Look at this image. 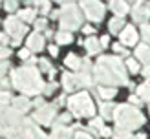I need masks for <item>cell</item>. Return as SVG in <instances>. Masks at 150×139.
<instances>
[{"label": "cell", "instance_id": "6da1fadb", "mask_svg": "<svg viewBox=\"0 0 150 139\" xmlns=\"http://www.w3.org/2000/svg\"><path fill=\"white\" fill-rule=\"evenodd\" d=\"M95 80L101 84H130L123 62L117 57H101L93 70Z\"/></svg>", "mask_w": 150, "mask_h": 139}, {"label": "cell", "instance_id": "7a4b0ae2", "mask_svg": "<svg viewBox=\"0 0 150 139\" xmlns=\"http://www.w3.org/2000/svg\"><path fill=\"white\" fill-rule=\"evenodd\" d=\"M13 86L20 90L26 95H33L44 92V80L40 79V73L33 66H24V68H18L13 71Z\"/></svg>", "mask_w": 150, "mask_h": 139}, {"label": "cell", "instance_id": "3957f363", "mask_svg": "<svg viewBox=\"0 0 150 139\" xmlns=\"http://www.w3.org/2000/svg\"><path fill=\"white\" fill-rule=\"evenodd\" d=\"M114 119L117 123V128H123V130H134L141 126L145 123V117L143 114L139 112L137 108H134L130 104H119L115 106V112H114Z\"/></svg>", "mask_w": 150, "mask_h": 139}, {"label": "cell", "instance_id": "277c9868", "mask_svg": "<svg viewBox=\"0 0 150 139\" xmlns=\"http://www.w3.org/2000/svg\"><path fill=\"white\" fill-rule=\"evenodd\" d=\"M68 106L73 112V115H77V117H88V115H93V112H95L92 97H90L88 92H81L77 95H73V97H70Z\"/></svg>", "mask_w": 150, "mask_h": 139}, {"label": "cell", "instance_id": "5b68a950", "mask_svg": "<svg viewBox=\"0 0 150 139\" xmlns=\"http://www.w3.org/2000/svg\"><path fill=\"white\" fill-rule=\"evenodd\" d=\"M82 22L81 13L77 11L75 4L66 2L62 4V13H61V28L62 31H70V29H77Z\"/></svg>", "mask_w": 150, "mask_h": 139}, {"label": "cell", "instance_id": "8992f818", "mask_svg": "<svg viewBox=\"0 0 150 139\" xmlns=\"http://www.w3.org/2000/svg\"><path fill=\"white\" fill-rule=\"evenodd\" d=\"M6 33L11 35V37H13L11 42L15 44V46H18V44H20V39L28 33V26H26L18 17H9V18L6 20Z\"/></svg>", "mask_w": 150, "mask_h": 139}, {"label": "cell", "instance_id": "52a82bcc", "mask_svg": "<svg viewBox=\"0 0 150 139\" xmlns=\"http://www.w3.org/2000/svg\"><path fill=\"white\" fill-rule=\"evenodd\" d=\"M81 7L84 9L86 17L93 22H99L104 17V6L101 2H81Z\"/></svg>", "mask_w": 150, "mask_h": 139}, {"label": "cell", "instance_id": "ba28073f", "mask_svg": "<svg viewBox=\"0 0 150 139\" xmlns=\"http://www.w3.org/2000/svg\"><path fill=\"white\" fill-rule=\"evenodd\" d=\"M33 119L40 124H51L55 119V106H50V104H44L42 108H39L33 115Z\"/></svg>", "mask_w": 150, "mask_h": 139}, {"label": "cell", "instance_id": "9c48e42d", "mask_svg": "<svg viewBox=\"0 0 150 139\" xmlns=\"http://www.w3.org/2000/svg\"><path fill=\"white\" fill-rule=\"evenodd\" d=\"M119 35H121V42L125 46H134V44H137V31H136L134 26H126Z\"/></svg>", "mask_w": 150, "mask_h": 139}, {"label": "cell", "instance_id": "30bf717a", "mask_svg": "<svg viewBox=\"0 0 150 139\" xmlns=\"http://www.w3.org/2000/svg\"><path fill=\"white\" fill-rule=\"evenodd\" d=\"M44 48V37L40 33H31L28 37V49L29 51H40Z\"/></svg>", "mask_w": 150, "mask_h": 139}, {"label": "cell", "instance_id": "8fae6325", "mask_svg": "<svg viewBox=\"0 0 150 139\" xmlns=\"http://www.w3.org/2000/svg\"><path fill=\"white\" fill-rule=\"evenodd\" d=\"M132 17H134V20H136V22H139V24H146V20L150 17V11L137 2L136 7H134V11H132Z\"/></svg>", "mask_w": 150, "mask_h": 139}, {"label": "cell", "instance_id": "7c38bea8", "mask_svg": "<svg viewBox=\"0 0 150 139\" xmlns=\"http://www.w3.org/2000/svg\"><path fill=\"white\" fill-rule=\"evenodd\" d=\"M70 137H71V128L59 126V124L53 126V132L50 135V139H70Z\"/></svg>", "mask_w": 150, "mask_h": 139}, {"label": "cell", "instance_id": "4fadbf2b", "mask_svg": "<svg viewBox=\"0 0 150 139\" xmlns=\"http://www.w3.org/2000/svg\"><path fill=\"white\" fill-rule=\"evenodd\" d=\"M136 55H137V61L145 62L146 66H150V48L146 44H139L136 48Z\"/></svg>", "mask_w": 150, "mask_h": 139}, {"label": "cell", "instance_id": "5bb4252c", "mask_svg": "<svg viewBox=\"0 0 150 139\" xmlns=\"http://www.w3.org/2000/svg\"><path fill=\"white\" fill-rule=\"evenodd\" d=\"M62 86L66 92H71L75 86H77V75H71V73H62Z\"/></svg>", "mask_w": 150, "mask_h": 139}, {"label": "cell", "instance_id": "9a60e30c", "mask_svg": "<svg viewBox=\"0 0 150 139\" xmlns=\"http://www.w3.org/2000/svg\"><path fill=\"white\" fill-rule=\"evenodd\" d=\"M110 9L114 11L117 17H125L126 13H128V4L126 2H110Z\"/></svg>", "mask_w": 150, "mask_h": 139}, {"label": "cell", "instance_id": "2e32d148", "mask_svg": "<svg viewBox=\"0 0 150 139\" xmlns=\"http://www.w3.org/2000/svg\"><path fill=\"white\" fill-rule=\"evenodd\" d=\"M84 48H86V51L90 55H95L97 51L101 49V42L95 39V37H90V39H86V42H84Z\"/></svg>", "mask_w": 150, "mask_h": 139}, {"label": "cell", "instance_id": "e0dca14e", "mask_svg": "<svg viewBox=\"0 0 150 139\" xmlns=\"http://www.w3.org/2000/svg\"><path fill=\"white\" fill-rule=\"evenodd\" d=\"M13 106H15V110H17V112L24 114V112H28V110H29L31 102H29L26 97H17V99H13Z\"/></svg>", "mask_w": 150, "mask_h": 139}, {"label": "cell", "instance_id": "ac0fdd59", "mask_svg": "<svg viewBox=\"0 0 150 139\" xmlns=\"http://www.w3.org/2000/svg\"><path fill=\"white\" fill-rule=\"evenodd\" d=\"M81 59H79V55H75V53H70L68 57L64 59V64L68 66V68H71V70H81Z\"/></svg>", "mask_w": 150, "mask_h": 139}, {"label": "cell", "instance_id": "d6986e66", "mask_svg": "<svg viewBox=\"0 0 150 139\" xmlns=\"http://www.w3.org/2000/svg\"><path fill=\"white\" fill-rule=\"evenodd\" d=\"M137 97L141 101H150V80H146L137 88Z\"/></svg>", "mask_w": 150, "mask_h": 139}, {"label": "cell", "instance_id": "ffe728a7", "mask_svg": "<svg viewBox=\"0 0 150 139\" xmlns=\"http://www.w3.org/2000/svg\"><path fill=\"white\" fill-rule=\"evenodd\" d=\"M114 112H115L114 104H110V102H103V106H101V117H103V119H112V117H114Z\"/></svg>", "mask_w": 150, "mask_h": 139}, {"label": "cell", "instance_id": "44dd1931", "mask_svg": "<svg viewBox=\"0 0 150 139\" xmlns=\"http://www.w3.org/2000/svg\"><path fill=\"white\" fill-rule=\"evenodd\" d=\"M123 26H125V20L121 17H115V18L110 20V31L112 33H121L123 29H125Z\"/></svg>", "mask_w": 150, "mask_h": 139}, {"label": "cell", "instance_id": "7402d4cb", "mask_svg": "<svg viewBox=\"0 0 150 139\" xmlns=\"http://www.w3.org/2000/svg\"><path fill=\"white\" fill-rule=\"evenodd\" d=\"M115 93H117V90L114 86H104V88H99V95L104 99V101H110V99H114L115 97Z\"/></svg>", "mask_w": 150, "mask_h": 139}, {"label": "cell", "instance_id": "603a6c76", "mask_svg": "<svg viewBox=\"0 0 150 139\" xmlns=\"http://www.w3.org/2000/svg\"><path fill=\"white\" fill-rule=\"evenodd\" d=\"M35 17H37V11H33V9H24V11L18 13V18L22 22H35L37 20Z\"/></svg>", "mask_w": 150, "mask_h": 139}, {"label": "cell", "instance_id": "cb8c5ba5", "mask_svg": "<svg viewBox=\"0 0 150 139\" xmlns=\"http://www.w3.org/2000/svg\"><path fill=\"white\" fill-rule=\"evenodd\" d=\"M55 39H57V42H59V44H70V42L73 40L70 31H59V33L55 35Z\"/></svg>", "mask_w": 150, "mask_h": 139}, {"label": "cell", "instance_id": "d4e9b609", "mask_svg": "<svg viewBox=\"0 0 150 139\" xmlns=\"http://www.w3.org/2000/svg\"><path fill=\"white\" fill-rule=\"evenodd\" d=\"M114 139H132L130 132L128 130H123V128H117L114 132Z\"/></svg>", "mask_w": 150, "mask_h": 139}, {"label": "cell", "instance_id": "484cf974", "mask_svg": "<svg viewBox=\"0 0 150 139\" xmlns=\"http://www.w3.org/2000/svg\"><path fill=\"white\" fill-rule=\"evenodd\" d=\"M126 68H128L132 73H139V64H137V61H134V59H128V61H126Z\"/></svg>", "mask_w": 150, "mask_h": 139}, {"label": "cell", "instance_id": "4316f807", "mask_svg": "<svg viewBox=\"0 0 150 139\" xmlns=\"http://www.w3.org/2000/svg\"><path fill=\"white\" fill-rule=\"evenodd\" d=\"M39 64H40V68L44 70V71H48V73H51V71H55V68H53V66H51L48 61H46V59H40V61H39Z\"/></svg>", "mask_w": 150, "mask_h": 139}, {"label": "cell", "instance_id": "83f0119b", "mask_svg": "<svg viewBox=\"0 0 150 139\" xmlns=\"http://www.w3.org/2000/svg\"><path fill=\"white\" fill-rule=\"evenodd\" d=\"M141 35H143V40L150 42V26H148V24H143V26H141Z\"/></svg>", "mask_w": 150, "mask_h": 139}, {"label": "cell", "instance_id": "f1b7e54d", "mask_svg": "<svg viewBox=\"0 0 150 139\" xmlns=\"http://www.w3.org/2000/svg\"><path fill=\"white\" fill-rule=\"evenodd\" d=\"M103 117H93L92 121H90V128H103Z\"/></svg>", "mask_w": 150, "mask_h": 139}, {"label": "cell", "instance_id": "f546056e", "mask_svg": "<svg viewBox=\"0 0 150 139\" xmlns=\"http://www.w3.org/2000/svg\"><path fill=\"white\" fill-rule=\"evenodd\" d=\"M11 99H13V97H11L7 92H0V106H6Z\"/></svg>", "mask_w": 150, "mask_h": 139}, {"label": "cell", "instance_id": "4dcf8cb0", "mask_svg": "<svg viewBox=\"0 0 150 139\" xmlns=\"http://www.w3.org/2000/svg\"><path fill=\"white\" fill-rule=\"evenodd\" d=\"M71 119V115L70 114H62V115H59V119H57V124L61 126V124H66V123H70Z\"/></svg>", "mask_w": 150, "mask_h": 139}, {"label": "cell", "instance_id": "1f68e13d", "mask_svg": "<svg viewBox=\"0 0 150 139\" xmlns=\"http://www.w3.org/2000/svg\"><path fill=\"white\" fill-rule=\"evenodd\" d=\"M11 55L9 48H0V61H7V57Z\"/></svg>", "mask_w": 150, "mask_h": 139}, {"label": "cell", "instance_id": "d6a6232c", "mask_svg": "<svg viewBox=\"0 0 150 139\" xmlns=\"http://www.w3.org/2000/svg\"><path fill=\"white\" fill-rule=\"evenodd\" d=\"M35 28L37 29H46V18H37L35 20Z\"/></svg>", "mask_w": 150, "mask_h": 139}, {"label": "cell", "instance_id": "836d02e7", "mask_svg": "<svg viewBox=\"0 0 150 139\" xmlns=\"http://www.w3.org/2000/svg\"><path fill=\"white\" fill-rule=\"evenodd\" d=\"M114 51H115V53L128 55V53H126V49H125V46H123V44H114Z\"/></svg>", "mask_w": 150, "mask_h": 139}, {"label": "cell", "instance_id": "e575fe53", "mask_svg": "<svg viewBox=\"0 0 150 139\" xmlns=\"http://www.w3.org/2000/svg\"><path fill=\"white\" fill-rule=\"evenodd\" d=\"M55 88H57V84H55V83L46 84V86H44V93H48V95H50V93H53V92H55Z\"/></svg>", "mask_w": 150, "mask_h": 139}, {"label": "cell", "instance_id": "d590c367", "mask_svg": "<svg viewBox=\"0 0 150 139\" xmlns=\"http://www.w3.org/2000/svg\"><path fill=\"white\" fill-rule=\"evenodd\" d=\"M99 132H101V135H103V137H110L112 134H114V132H112V128H108V126H103Z\"/></svg>", "mask_w": 150, "mask_h": 139}, {"label": "cell", "instance_id": "8d00e7d4", "mask_svg": "<svg viewBox=\"0 0 150 139\" xmlns=\"http://www.w3.org/2000/svg\"><path fill=\"white\" fill-rule=\"evenodd\" d=\"M17 2H4V7H6V9L7 11H15V9H17Z\"/></svg>", "mask_w": 150, "mask_h": 139}, {"label": "cell", "instance_id": "74e56055", "mask_svg": "<svg viewBox=\"0 0 150 139\" xmlns=\"http://www.w3.org/2000/svg\"><path fill=\"white\" fill-rule=\"evenodd\" d=\"M29 53H31V51H29L28 48H26V49H20L18 57H20V59H24V61H29Z\"/></svg>", "mask_w": 150, "mask_h": 139}, {"label": "cell", "instance_id": "f35d334b", "mask_svg": "<svg viewBox=\"0 0 150 139\" xmlns=\"http://www.w3.org/2000/svg\"><path fill=\"white\" fill-rule=\"evenodd\" d=\"M7 66H9V64H7V61H0V77H2L4 73H6Z\"/></svg>", "mask_w": 150, "mask_h": 139}, {"label": "cell", "instance_id": "ab89813d", "mask_svg": "<svg viewBox=\"0 0 150 139\" xmlns=\"http://www.w3.org/2000/svg\"><path fill=\"white\" fill-rule=\"evenodd\" d=\"M77 139H93L90 134H86V132H77V135H75Z\"/></svg>", "mask_w": 150, "mask_h": 139}, {"label": "cell", "instance_id": "60d3db41", "mask_svg": "<svg viewBox=\"0 0 150 139\" xmlns=\"http://www.w3.org/2000/svg\"><path fill=\"white\" fill-rule=\"evenodd\" d=\"M39 7H40V13H48V9L51 7V4H50V2H42Z\"/></svg>", "mask_w": 150, "mask_h": 139}, {"label": "cell", "instance_id": "b9f144b4", "mask_svg": "<svg viewBox=\"0 0 150 139\" xmlns=\"http://www.w3.org/2000/svg\"><path fill=\"white\" fill-rule=\"evenodd\" d=\"M130 102H132V104H141V102H143V101H141L139 97H137V95H130Z\"/></svg>", "mask_w": 150, "mask_h": 139}, {"label": "cell", "instance_id": "7bdbcfd3", "mask_svg": "<svg viewBox=\"0 0 150 139\" xmlns=\"http://www.w3.org/2000/svg\"><path fill=\"white\" fill-rule=\"evenodd\" d=\"M82 31H84L86 35H92V33H95V29H93V26H84V28H82Z\"/></svg>", "mask_w": 150, "mask_h": 139}, {"label": "cell", "instance_id": "ee69618b", "mask_svg": "<svg viewBox=\"0 0 150 139\" xmlns=\"http://www.w3.org/2000/svg\"><path fill=\"white\" fill-rule=\"evenodd\" d=\"M0 42L7 44V42H9V35H7V33H0Z\"/></svg>", "mask_w": 150, "mask_h": 139}, {"label": "cell", "instance_id": "f6af8a7d", "mask_svg": "<svg viewBox=\"0 0 150 139\" xmlns=\"http://www.w3.org/2000/svg\"><path fill=\"white\" fill-rule=\"evenodd\" d=\"M108 40H110V39H108V35H104V37H101V40H99V42H101V48H104V46H108Z\"/></svg>", "mask_w": 150, "mask_h": 139}, {"label": "cell", "instance_id": "bcb514c9", "mask_svg": "<svg viewBox=\"0 0 150 139\" xmlns=\"http://www.w3.org/2000/svg\"><path fill=\"white\" fill-rule=\"evenodd\" d=\"M50 53L53 55V57H57V53H59V49H57V46H50Z\"/></svg>", "mask_w": 150, "mask_h": 139}, {"label": "cell", "instance_id": "7dc6e473", "mask_svg": "<svg viewBox=\"0 0 150 139\" xmlns=\"http://www.w3.org/2000/svg\"><path fill=\"white\" fill-rule=\"evenodd\" d=\"M143 73L146 77H150V66H145V70H143Z\"/></svg>", "mask_w": 150, "mask_h": 139}, {"label": "cell", "instance_id": "c3c4849f", "mask_svg": "<svg viewBox=\"0 0 150 139\" xmlns=\"http://www.w3.org/2000/svg\"><path fill=\"white\" fill-rule=\"evenodd\" d=\"M4 86H7V80H4V79H0V88H4Z\"/></svg>", "mask_w": 150, "mask_h": 139}, {"label": "cell", "instance_id": "681fc988", "mask_svg": "<svg viewBox=\"0 0 150 139\" xmlns=\"http://www.w3.org/2000/svg\"><path fill=\"white\" fill-rule=\"evenodd\" d=\"M134 139H146V135H143V134H137V135L134 137Z\"/></svg>", "mask_w": 150, "mask_h": 139}, {"label": "cell", "instance_id": "f907efd6", "mask_svg": "<svg viewBox=\"0 0 150 139\" xmlns=\"http://www.w3.org/2000/svg\"><path fill=\"white\" fill-rule=\"evenodd\" d=\"M148 110H150V106H148Z\"/></svg>", "mask_w": 150, "mask_h": 139}]
</instances>
